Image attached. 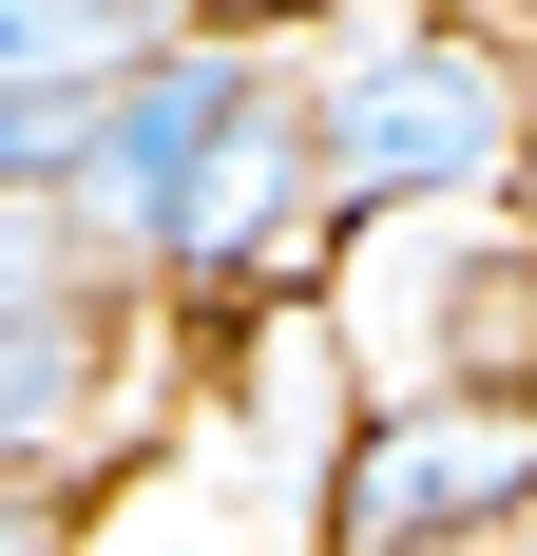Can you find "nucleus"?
I'll return each instance as SVG.
<instances>
[{"label": "nucleus", "mask_w": 537, "mask_h": 556, "mask_svg": "<svg viewBox=\"0 0 537 556\" xmlns=\"http://www.w3.org/2000/svg\"><path fill=\"white\" fill-rule=\"evenodd\" d=\"M308 173H326V250L403 230V212H519L537 77L480 20H346L308 58Z\"/></svg>", "instance_id": "obj_1"}, {"label": "nucleus", "mask_w": 537, "mask_h": 556, "mask_svg": "<svg viewBox=\"0 0 537 556\" xmlns=\"http://www.w3.org/2000/svg\"><path fill=\"white\" fill-rule=\"evenodd\" d=\"M365 403H537V212H403L326 250Z\"/></svg>", "instance_id": "obj_2"}, {"label": "nucleus", "mask_w": 537, "mask_h": 556, "mask_svg": "<svg viewBox=\"0 0 537 556\" xmlns=\"http://www.w3.org/2000/svg\"><path fill=\"white\" fill-rule=\"evenodd\" d=\"M288 288H326V173H308V58H250V97L212 115V154H192V192H173L154 269H135V307H288Z\"/></svg>", "instance_id": "obj_3"}, {"label": "nucleus", "mask_w": 537, "mask_h": 556, "mask_svg": "<svg viewBox=\"0 0 537 556\" xmlns=\"http://www.w3.org/2000/svg\"><path fill=\"white\" fill-rule=\"evenodd\" d=\"M537 538V403H365L308 500V556H519Z\"/></svg>", "instance_id": "obj_4"}, {"label": "nucleus", "mask_w": 537, "mask_h": 556, "mask_svg": "<svg viewBox=\"0 0 537 556\" xmlns=\"http://www.w3.org/2000/svg\"><path fill=\"white\" fill-rule=\"evenodd\" d=\"M250 58H268V39H212V20H173V39H154V58L97 97V154H77L58 230H77L115 288L154 269V230H173V192H192V154H212V115L250 97Z\"/></svg>", "instance_id": "obj_5"}, {"label": "nucleus", "mask_w": 537, "mask_h": 556, "mask_svg": "<svg viewBox=\"0 0 537 556\" xmlns=\"http://www.w3.org/2000/svg\"><path fill=\"white\" fill-rule=\"evenodd\" d=\"M97 403H135V288L0 307V460H97Z\"/></svg>", "instance_id": "obj_6"}, {"label": "nucleus", "mask_w": 537, "mask_h": 556, "mask_svg": "<svg viewBox=\"0 0 537 556\" xmlns=\"http://www.w3.org/2000/svg\"><path fill=\"white\" fill-rule=\"evenodd\" d=\"M97 538V460H0V556H77Z\"/></svg>", "instance_id": "obj_7"}, {"label": "nucleus", "mask_w": 537, "mask_h": 556, "mask_svg": "<svg viewBox=\"0 0 537 556\" xmlns=\"http://www.w3.org/2000/svg\"><path fill=\"white\" fill-rule=\"evenodd\" d=\"M39 288H115V269H97L58 212H0V307H39Z\"/></svg>", "instance_id": "obj_8"}, {"label": "nucleus", "mask_w": 537, "mask_h": 556, "mask_svg": "<svg viewBox=\"0 0 537 556\" xmlns=\"http://www.w3.org/2000/svg\"><path fill=\"white\" fill-rule=\"evenodd\" d=\"M519 556H537V538H519Z\"/></svg>", "instance_id": "obj_9"}]
</instances>
